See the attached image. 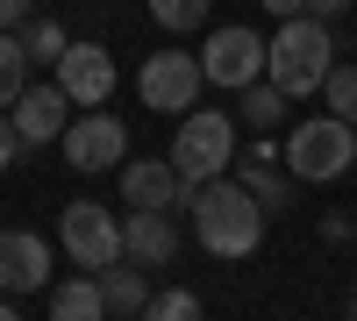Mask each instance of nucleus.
I'll return each mask as SVG.
<instances>
[{
  "instance_id": "cd10ccee",
  "label": "nucleus",
  "mask_w": 357,
  "mask_h": 321,
  "mask_svg": "<svg viewBox=\"0 0 357 321\" xmlns=\"http://www.w3.org/2000/svg\"><path fill=\"white\" fill-rule=\"evenodd\" d=\"M350 314H357V285H350Z\"/></svg>"
},
{
  "instance_id": "c85d7f7f",
  "label": "nucleus",
  "mask_w": 357,
  "mask_h": 321,
  "mask_svg": "<svg viewBox=\"0 0 357 321\" xmlns=\"http://www.w3.org/2000/svg\"><path fill=\"white\" fill-rule=\"evenodd\" d=\"M350 236H357V221H350Z\"/></svg>"
},
{
  "instance_id": "7ed1b4c3",
  "label": "nucleus",
  "mask_w": 357,
  "mask_h": 321,
  "mask_svg": "<svg viewBox=\"0 0 357 321\" xmlns=\"http://www.w3.org/2000/svg\"><path fill=\"white\" fill-rule=\"evenodd\" d=\"M279 157L293 171V186H329V179H343V171L357 164V122L314 114V122H301V129L279 143Z\"/></svg>"
},
{
  "instance_id": "20e7f679",
  "label": "nucleus",
  "mask_w": 357,
  "mask_h": 321,
  "mask_svg": "<svg viewBox=\"0 0 357 321\" xmlns=\"http://www.w3.org/2000/svg\"><path fill=\"white\" fill-rule=\"evenodd\" d=\"M236 157V122L215 107H193V114H178V129H172V171L186 186H207V179H222Z\"/></svg>"
},
{
  "instance_id": "2eb2a0df",
  "label": "nucleus",
  "mask_w": 357,
  "mask_h": 321,
  "mask_svg": "<svg viewBox=\"0 0 357 321\" xmlns=\"http://www.w3.org/2000/svg\"><path fill=\"white\" fill-rule=\"evenodd\" d=\"M100 279V300H107V314H143L151 307V285H143V265H107V272H93Z\"/></svg>"
},
{
  "instance_id": "a211bd4d",
  "label": "nucleus",
  "mask_w": 357,
  "mask_h": 321,
  "mask_svg": "<svg viewBox=\"0 0 357 321\" xmlns=\"http://www.w3.org/2000/svg\"><path fill=\"white\" fill-rule=\"evenodd\" d=\"M22 50H29V65H57V57H65V29L50 15H29L22 22Z\"/></svg>"
},
{
  "instance_id": "c756f323",
  "label": "nucleus",
  "mask_w": 357,
  "mask_h": 321,
  "mask_svg": "<svg viewBox=\"0 0 357 321\" xmlns=\"http://www.w3.org/2000/svg\"><path fill=\"white\" fill-rule=\"evenodd\" d=\"M350 321H357V314H350Z\"/></svg>"
},
{
  "instance_id": "9b49d317",
  "label": "nucleus",
  "mask_w": 357,
  "mask_h": 321,
  "mask_svg": "<svg viewBox=\"0 0 357 321\" xmlns=\"http://www.w3.org/2000/svg\"><path fill=\"white\" fill-rule=\"evenodd\" d=\"M15 114V129H22V143H29V150H43V143H57V136H65L72 129V100H65V86H36V79H29L22 86V100L8 107Z\"/></svg>"
},
{
  "instance_id": "4468645a",
  "label": "nucleus",
  "mask_w": 357,
  "mask_h": 321,
  "mask_svg": "<svg viewBox=\"0 0 357 321\" xmlns=\"http://www.w3.org/2000/svg\"><path fill=\"white\" fill-rule=\"evenodd\" d=\"M50 321H107V300H100V279H65L50 285Z\"/></svg>"
},
{
  "instance_id": "1a4fd4ad",
  "label": "nucleus",
  "mask_w": 357,
  "mask_h": 321,
  "mask_svg": "<svg viewBox=\"0 0 357 321\" xmlns=\"http://www.w3.org/2000/svg\"><path fill=\"white\" fill-rule=\"evenodd\" d=\"M50 72H57L72 107H107V93H114V50L107 43H65V57Z\"/></svg>"
},
{
  "instance_id": "f8f14e48",
  "label": "nucleus",
  "mask_w": 357,
  "mask_h": 321,
  "mask_svg": "<svg viewBox=\"0 0 357 321\" xmlns=\"http://www.w3.org/2000/svg\"><path fill=\"white\" fill-rule=\"evenodd\" d=\"M122 200H129V208H158V214H172V208H186V200H193V186L172 171V157H129V171H122Z\"/></svg>"
},
{
  "instance_id": "423d86ee",
  "label": "nucleus",
  "mask_w": 357,
  "mask_h": 321,
  "mask_svg": "<svg viewBox=\"0 0 357 321\" xmlns=\"http://www.w3.org/2000/svg\"><path fill=\"white\" fill-rule=\"evenodd\" d=\"M200 86H207L200 57L158 50V57H143V72H136V100L151 107V114H193L200 107Z\"/></svg>"
},
{
  "instance_id": "b1692460",
  "label": "nucleus",
  "mask_w": 357,
  "mask_h": 321,
  "mask_svg": "<svg viewBox=\"0 0 357 321\" xmlns=\"http://www.w3.org/2000/svg\"><path fill=\"white\" fill-rule=\"evenodd\" d=\"M29 15H36V0H0V29H22Z\"/></svg>"
},
{
  "instance_id": "f3484780",
  "label": "nucleus",
  "mask_w": 357,
  "mask_h": 321,
  "mask_svg": "<svg viewBox=\"0 0 357 321\" xmlns=\"http://www.w3.org/2000/svg\"><path fill=\"white\" fill-rule=\"evenodd\" d=\"M236 100H243V122H250V129H279V122H286V93H279L272 79L243 86V93H236Z\"/></svg>"
},
{
  "instance_id": "6e6552de",
  "label": "nucleus",
  "mask_w": 357,
  "mask_h": 321,
  "mask_svg": "<svg viewBox=\"0 0 357 321\" xmlns=\"http://www.w3.org/2000/svg\"><path fill=\"white\" fill-rule=\"evenodd\" d=\"M57 150H65V164H72V171H114V164L129 157V129L114 122L107 107H86L79 122L57 136Z\"/></svg>"
},
{
  "instance_id": "0eeeda50",
  "label": "nucleus",
  "mask_w": 357,
  "mask_h": 321,
  "mask_svg": "<svg viewBox=\"0 0 357 321\" xmlns=\"http://www.w3.org/2000/svg\"><path fill=\"white\" fill-rule=\"evenodd\" d=\"M200 72H207V86H222V93H243V86H257L264 79V36L257 29H215V36L200 43Z\"/></svg>"
},
{
  "instance_id": "4be33fe9",
  "label": "nucleus",
  "mask_w": 357,
  "mask_h": 321,
  "mask_svg": "<svg viewBox=\"0 0 357 321\" xmlns=\"http://www.w3.org/2000/svg\"><path fill=\"white\" fill-rule=\"evenodd\" d=\"M143 321H200V293H151V307H143Z\"/></svg>"
},
{
  "instance_id": "5701e85b",
  "label": "nucleus",
  "mask_w": 357,
  "mask_h": 321,
  "mask_svg": "<svg viewBox=\"0 0 357 321\" xmlns=\"http://www.w3.org/2000/svg\"><path fill=\"white\" fill-rule=\"evenodd\" d=\"M15 157H29V143H22V129H15V114L0 107V171H15Z\"/></svg>"
},
{
  "instance_id": "dca6fc26",
  "label": "nucleus",
  "mask_w": 357,
  "mask_h": 321,
  "mask_svg": "<svg viewBox=\"0 0 357 321\" xmlns=\"http://www.w3.org/2000/svg\"><path fill=\"white\" fill-rule=\"evenodd\" d=\"M29 86V50H22V29H0V107H15Z\"/></svg>"
},
{
  "instance_id": "bb28decb",
  "label": "nucleus",
  "mask_w": 357,
  "mask_h": 321,
  "mask_svg": "<svg viewBox=\"0 0 357 321\" xmlns=\"http://www.w3.org/2000/svg\"><path fill=\"white\" fill-rule=\"evenodd\" d=\"M0 321H22V307H15V300H0Z\"/></svg>"
},
{
  "instance_id": "39448f33",
  "label": "nucleus",
  "mask_w": 357,
  "mask_h": 321,
  "mask_svg": "<svg viewBox=\"0 0 357 321\" xmlns=\"http://www.w3.org/2000/svg\"><path fill=\"white\" fill-rule=\"evenodd\" d=\"M57 250H65L79 272H107V265H122V221H114L100 200H65V214H57Z\"/></svg>"
},
{
  "instance_id": "6ab92c4d",
  "label": "nucleus",
  "mask_w": 357,
  "mask_h": 321,
  "mask_svg": "<svg viewBox=\"0 0 357 321\" xmlns=\"http://www.w3.org/2000/svg\"><path fill=\"white\" fill-rule=\"evenodd\" d=\"M243 186L257 193V208H264V214H286V208H293V186L279 179V171H272V164H257V157L243 164Z\"/></svg>"
},
{
  "instance_id": "393cba45",
  "label": "nucleus",
  "mask_w": 357,
  "mask_h": 321,
  "mask_svg": "<svg viewBox=\"0 0 357 321\" xmlns=\"http://www.w3.org/2000/svg\"><path fill=\"white\" fill-rule=\"evenodd\" d=\"M264 15H279V22H293V15H314V0H264Z\"/></svg>"
},
{
  "instance_id": "f03ea898",
  "label": "nucleus",
  "mask_w": 357,
  "mask_h": 321,
  "mask_svg": "<svg viewBox=\"0 0 357 321\" xmlns=\"http://www.w3.org/2000/svg\"><path fill=\"white\" fill-rule=\"evenodd\" d=\"M329 65H336V29L321 15H293V22H279L272 36H264V79H272L286 100L321 93Z\"/></svg>"
},
{
  "instance_id": "412c9836",
  "label": "nucleus",
  "mask_w": 357,
  "mask_h": 321,
  "mask_svg": "<svg viewBox=\"0 0 357 321\" xmlns=\"http://www.w3.org/2000/svg\"><path fill=\"white\" fill-rule=\"evenodd\" d=\"M321 100H329L336 122H357V65H329V79H321Z\"/></svg>"
},
{
  "instance_id": "a878e982",
  "label": "nucleus",
  "mask_w": 357,
  "mask_h": 321,
  "mask_svg": "<svg viewBox=\"0 0 357 321\" xmlns=\"http://www.w3.org/2000/svg\"><path fill=\"white\" fill-rule=\"evenodd\" d=\"M343 8H350V0H314V15H321V22H336Z\"/></svg>"
},
{
  "instance_id": "9d476101",
  "label": "nucleus",
  "mask_w": 357,
  "mask_h": 321,
  "mask_svg": "<svg viewBox=\"0 0 357 321\" xmlns=\"http://www.w3.org/2000/svg\"><path fill=\"white\" fill-rule=\"evenodd\" d=\"M50 285V243L36 228H0V293L22 300V293H43Z\"/></svg>"
},
{
  "instance_id": "ddd939ff",
  "label": "nucleus",
  "mask_w": 357,
  "mask_h": 321,
  "mask_svg": "<svg viewBox=\"0 0 357 321\" xmlns=\"http://www.w3.org/2000/svg\"><path fill=\"white\" fill-rule=\"evenodd\" d=\"M122 257L143 265V272L172 265V257H178V221L158 214V208H129V221H122Z\"/></svg>"
},
{
  "instance_id": "f257e3e1",
  "label": "nucleus",
  "mask_w": 357,
  "mask_h": 321,
  "mask_svg": "<svg viewBox=\"0 0 357 321\" xmlns=\"http://www.w3.org/2000/svg\"><path fill=\"white\" fill-rule=\"evenodd\" d=\"M186 214H193V243L207 257H250L264 243V208H257V193L243 179H207V186H193Z\"/></svg>"
},
{
  "instance_id": "aec40b11",
  "label": "nucleus",
  "mask_w": 357,
  "mask_h": 321,
  "mask_svg": "<svg viewBox=\"0 0 357 321\" xmlns=\"http://www.w3.org/2000/svg\"><path fill=\"white\" fill-rule=\"evenodd\" d=\"M207 15H215V0H151V22H158V29H172V36L200 29Z\"/></svg>"
}]
</instances>
